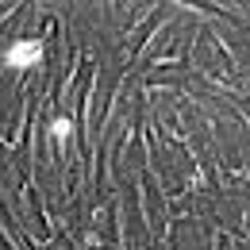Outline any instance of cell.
<instances>
[{
	"label": "cell",
	"instance_id": "6da1fadb",
	"mask_svg": "<svg viewBox=\"0 0 250 250\" xmlns=\"http://www.w3.org/2000/svg\"><path fill=\"white\" fill-rule=\"evenodd\" d=\"M31 58H39V42H23V46H12L8 50V62L12 65H23V62H31Z\"/></svg>",
	"mask_w": 250,
	"mask_h": 250
}]
</instances>
